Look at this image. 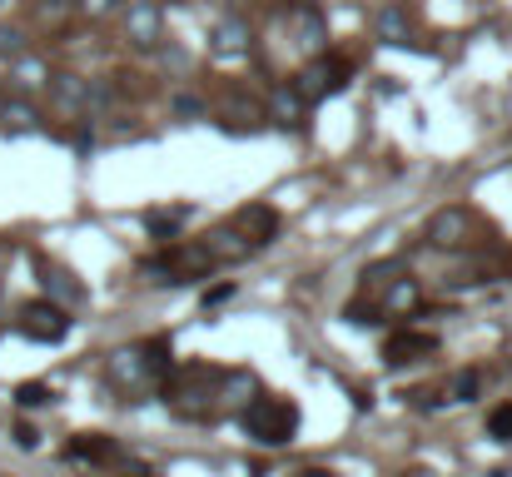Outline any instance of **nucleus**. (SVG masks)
Here are the masks:
<instances>
[{"mask_svg":"<svg viewBox=\"0 0 512 477\" xmlns=\"http://www.w3.org/2000/svg\"><path fill=\"white\" fill-rule=\"evenodd\" d=\"M0 264H5V244H0Z\"/></svg>","mask_w":512,"mask_h":477,"instance_id":"7c9ffc66","label":"nucleus"},{"mask_svg":"<svg viewBox=\"0 0 512 477\" xmlns=\"http://www.w3.org/2000/svg\"><path fill=\"white\" fill-rule=\"evenodd\" d=\"M40 284H45V299H50V304H60L65 314H70L75 304H85V284H80L75 274H65V269H45V279H40Z\"/></svg>","mask_w":512,"mask_h":477,"instance_id":"4468645a","label":"nucleus"},{"mask_svg":"<svg viewBox=\"0 0 512 477\" xmlns=\"http://www.w3.org/2000/svg\"><path fill=\"white\" fill-rule=\"evenodd\" d=\"M264 120V105H254V100H244V95H234L229 105H224V130L234 125V130H254Z\"/></svg>","mask_w":512,"mask_h":477,"instance_id":"6ab92c4d","label":"nucleus"},{"mask_svg":"<svg viewBox=\"0 0 512 477\" xmlns=\"http://www.w3.org/2000/svg\"><path fill=\"white\" fill-rule=\"evenodd\" d=\"M473 239V214L468 209H438L428 219V244L433 249H463Z\"/></svg>","mask_w":512,"mask_h":477,"instance_id":"423d86ee","label":"nucleus"},{"mask_svg":"<svg viewBox=\"0 0 512 477\" xmlns=\"http://www.w3.org/2000/svg\"><path fill=\"white\" fill-rule=\"evenodd\" d=\"M348 75H353V65L343 60V55H314L304 70H299V80H294V95L304 100V110L309 105H319V100H329V95H339L343 85H348Z\"/></svg>","mask_w":512,"mask_h":477,"instance_id":"7ed1b4c3","label":"nucleus"},{"mask_svg":"<svg viewBox=\"0 0 512 477\" xmlns=\"http://www.w3.org/2000/svg\"><path fill=\"white\" fill-rule=\"evenodd\" d=\"M209 50H214L219 60H239V55H249V50H254V35H249V25H244V20H219V25H214V35H209Z\"/></svg>","mask_w":512,"mask_h":477,"instance_id":"9b49d317","label":"nucleus"},{"mask_svg":"<svg viewBox=\"0 0 512 477\" xmlns=\"http://www.w3.org/2000/svg\"><path fill=\"white\" fill-rule=\"evenodd\" d=\"M433 353H438V338L423 333V328H398V333H388V343H383V363H388V368H408V363H423V358H433Z\"/></svg>","mask_w":512,"mask_h":477,"instance_id":"39448f33","label":"nucleus"},{"mask_svg":"<svg viewBox=\"0 0 512 477\" xmlns=\"http://www.w3.org/2000/svg\"><path fill=\"white\" fill-rule=\"evenodd\" d=\"M25 55V30L20 25H0V60H20Z\"/></svg>","mask_w":512,"mask_h":477,"instance_id":"b1692460","label":"nucleus"},{"mask_svg":"<svg viewBox=\"0 0 512 477\" xmlns=\"http://www.w3.org/2000/svg\"><path fill=\"white\" fill-rule=\"evenodd\" d=\"M214 269V254L204 244H170L160 259L140 264V279L150 284H184V279H204Z\"/></svg>","mask_w":512,"mask_h":477,"instance_id":"f03ea898","label":"nucleus"},{"mask_svg":"<svg viewBox=\"0 0 512 477\" xmlns=\"http://www.w3.org/2000/svg\"><path fill=\"white\" fill-rule=\"evenodd\" d=\"M0 5H5V0H0Z\"/></svg>","mask_w":512,"mask_h":477,"instance_id":"2f4dec72","label":"nucleus"},{"mask_svg":"<svg viewBox=\"0 0 512 477\" xmlns=\"http://www.w3.org/2000/svg\"><path fill=\"white\" fill-rule=\"evenodd\" d=\"M184 219H189L184 209H160V214H145V224H150V234H155V239H174Z\"/></svg>","mask_w":512,"mask_h":477,"instance_id":"412c9836","label":"nucleus"},{"mask_svg":"<svg viewBox=\"0 0 512 477\" xmlns=\"http://www.w3.org/2000/svg\"><path fill=\"white\" fill-rule=\"evenodd\" d=\"M15 403H20V408H50L55 393H50L45 383H20V388H15Z\"/></svg>","mask_w":512,"mask_h":477,"instance_id":"4be33fe9","label":"nucleus"},{"mask_svg":"<svg viewBox=\"0 0 512 477\" xmlns=\"http://www.w3.org/2000/svg\"><path fill=\"white\" fill-rule=\"evenodd\" d=\"M378 35H383V40H393V45H413V30H408V10H403V5H388V10L378 15Z\"/></svg>","mask_w":512,"mask_h":477,"instance_id":"a211bd4d","label":"nucleus"},{"mask_svg":"<svg viewBox=\"0 0 512 477\" xmlns=\"http://www.w3.org/2000/svg\"><path fill=\"white\" fill-rule=\"evenodd\" d=\"M10 438H15V448H25V453H35V448H40V433H35L30 423H15V433H10Z\"/></svg>","mask_w":512,"mask_h":477,"instance_id":"a878e982","label":"nucleus"},{"mask_svg":"<svg viewBox=\"0 0 512 477\" xmlns=\"http://www.w3.org/2000/svg\"><path fill=\"white\" fill-rule=\"evenodd\" d=\"M160 35H165L160 5H155V0H135V5H130V40H135L140 50H150V45H160Z\"/></svg>","mask_w":512,"mask_h":477,"instance_id":"9d476101","label":"nucleus"},{"mask_svg":"<svg viewBox=\"0 0 512 477\" xmlns=\"http://www.w3.org/2000/svg\"><path fill=\"white\" fill-rule=\"evenodd\" d=\"M239 423H244V433H249L259 448H289V443L299 438V408H294L289 398L259 393V398L239 413Z\"/></svg>","mask_w":512,"mask_h":477,"instance_id":"f257e3e1","label":"nucleus"},{"mask_svg":"<svg viewBox=\"0 0 512 477\" xmlns=\"http://www.w3.org/2000/svg\"><path fill=\"white\" fill-rule=\"evenodd\" d=\"M174 115L194 120V115H204V100H199V95H179V100H174Z\"/></svg>","mask_w":512,"mask_h":477,"instance_id":"bb28decb","label":"nucleus"},{"mask_svg":"<svg viewBox=\"0 0 512 477\" xmlns=\"http://www.w3.org/2000/svg\"><path fill=\"white\" fill-rule=\"evenodd\" d=\"M488 438H493V443H512V403L488 413Z\"/></svg>","mask_w":512,"mask_h":477,"instance_id":"5701e85b","label":"nucleus"},{"mask_svg":"<svg viewBox=\"0 0 512 477\" xmlns=\"http://www.w3.org/2000/svg\"><path fill=\"white\" fill-rule=\"evenodd\" d=\"M289 25H294L299 45H309V50L324 55V45H329V20H324V10H319L314 0H294V5H289Z\"/></svg>","mask_w":512,"mask_h":477,"instance_id":"0eeeda50","label":"nucleus"},{"mask_svg":"<svg viewBox=\"0 0 512 477\" xmlns=\"http://www.w3.org/2000/svg\"><path fill=\"white\" fill-rule=\"evenodd\" d=\"M229 299H234V284H214V289L204 294V304H209V309H214V304H229Z\"/></svg>","mask_w":512,"mask_h":477,"instance_id":"cd10ccee","label":"nucleus"},{"mask_svg":"<svg viewBox=\"0 0 512 477\" xmlns=\"http://www.w3.org/2000/svg\"><path fill=\"white\" fill-rule=\"evenodd\" d=\"M443 398H448V403H468V398H478V373H458V378L448 383Z\"/></svg>","mask_w":512,"mask_h":477,"instance_id":"393cba45","label":"nucleus"},{"mask_svg":"<svg viewBox=\"0 0 512 477\" xmlns=\"http://www.w3.org/2000/svg\"><path fill=\"white\" fill-rule=\"evenodd\" d=\"M423 304V289H418V279H403V274H393L388 279V294H383V304H378V314L383 318H398V314H413Z\"/></svg>","mask_w":512,"mask_h":477,"instance_id":"ddd939ff","label":"nucleus"},{"mask_svg":"<svg viewBox=\"0 0 512 477\" xmlns=\"http://www.w3.org/2000/svg\"><path fill=\"white\" fill-rule=\"evenodd\" d=\"M70 323H75V318L65 314L60 304H50V299H35V304H25V309H20V318H15L20 338H30V343H65Z\"/></svg>","mask_w":512,"mask_h":477,"instance_id":"20e7f679","label":"nucleus"},{"mask_svg":"<svg viewBox=\"0 0 512 477\" xmlns=\"http://www.w3.org/2000/svg\"><path fill=\"white\" fill-rule=\"evenodd\" d=\"M0 120H5V130H10V135H25V130H35V125H40V115H35L30 105H20V100H15V105H0Z\"/></svg>","mask_w":512,"mask_h":477,"instance_id":"aec40b11","label":"nucleus"},{"mask_svg":"<svg viewBox=\"0 0 512 477\" xmlns=\"http://www.w3.org/2000/svg\"><path fill=\"white\" fill-rule=\"evenodd\" d=\"M294 477H334L329 468H304V473H294Z\"/></svg>","mask_w":512,"mask_h":477,"instance_id":"c756f323","label":"nucleus"},{"mask_svg":"<svg viewBox=\"0 0 512 477\" xmlns=\"http://www.w3.org/2000/svg\"><path fill=\"white\" fill-rule=\"evenodd\" d=\"M50 95H55V105H60L65 115H80V110L90 105V85H85L80 75H50Z\"/></svg>","mask_w":512,"mask_h":477,"instance_id":"2eb2a0df","label":"nucleus"},{"mask_svg":"<svg viewBox=\"0 0 512 477\" xmlns=\"http://www.w3.org/2000/svg\"><path fill=\"white\" fill-rule=\"evenodd\" d=\"M110 383H115L120 393H150L140 343H130V348H115V353H110Z\"/></svg>","mask_w":512,"mask_h":477,"instance_id":"6e6552de","label":"nucleus"},{"mask_svg":"<svg viewBox=\"0 0 512 477\" xmlns=\"http://www.w3.org/2000/svg\"><path fill=\"white\" fill-rule=\"evenodd\" d=\"M204 249L214 254V264H219V259H229V264H244V259H254V254H259V249H254V244H249L239 229H229V224H219V229L204 239Z\"/></svg>","mask_w":512,"mask_h":477,"instance_id":"f8f14e48","label":"nucleus"},{"mask_svg":"<svg viewBox=\"0 0 512 477\" xmlns=\"http://www.w3.org/2000/svg\"><path fill=\"white\" fill-rule=\"evenodd\" d=\"M65 458H75V463H110V458H115V443L85 433V438H70V443H65Z\"/></svg>","mask_w":512,"mask_h":477,"instance_id":"f3484780","label":"nucleus"},{"mask_svg":"<svg viewBox=\"0 0 512 477\" xmlns=\"http://www.w3.org/2000/svg\"><path fill=\"white\" fill-rule=\"evenodd\" d=\"M80 5H85V10H90V15H105V10H115V5H120V0H80Z\"/></svg>","mask_w":512,"mask_h":477,"instance_id":"c85d7f7f","label":"nucleus"},{"mask_svg":"<svg viewBox=\"0 0 512 477\" xmlns=\"http://www.w3.org/2000/svg\"><path fill=\"white\" fill-rule=\"evenodd\" d=\"M229 229H239L254 249H264V244H274V234H279V214L269 209V204H249V209H239L234 214V224Z\"/></svg>","mask_w":512,"mask_h":477,"instance_id":"1a4fd4ad","label":"nucleus"},{"mask_svg":"<svg viewBox=\"0 0 512 477\" xmlns=\"http://www.w3.org/2000/svg\"><path fill=\"white\" fill-rule=\"evenodd\" d=\"M264 115H274L279 125H299V120H304V100L294 95V85H274V90H269Z\"/></svg>","mask_w":512,"mask_h":477,"instance_id":"dca6fc26","label":"nucleus"}]
</instances>
